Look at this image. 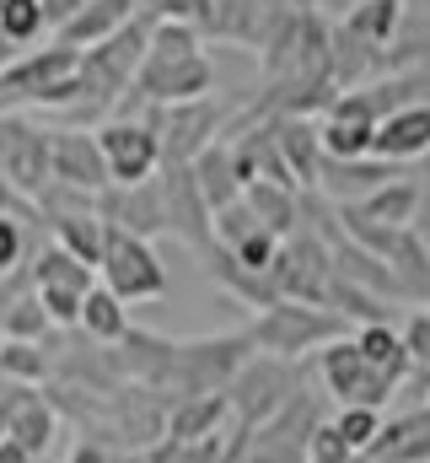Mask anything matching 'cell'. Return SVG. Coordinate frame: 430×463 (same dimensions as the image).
<instances>
[{
  "label": "cell",
  "mask_w": 430,
  "mask_h": 463,
  "mask_svg": "<svg viewBox=\"0 0 430 463\" xmlns=\"http://www.w3.org/2000/svg\"><path fill=\"white\" fill-rule=\"evenodd\" d=\"M27 393H33V388H22V383L0 377V442H5V431H11V415H16V404H22Z\"/></svg>",
  "instance_id": "d590c367"
},
{
  "label": "cell",
  "mask_w": 430,
  "mask_h": 463,
  "mask_svg": "<svg viewBox=\"0 0 430 463\" xmlns=\"http://www.w3.org/2000/svg\"><path fill=\"white\" fill-rule=\"evenodd\" d=\"M430 151V103H409V109H393V114L377 124V140H371V156L382 162H420Z\"/></svg>",
  "instance_id": "e0dca14e"
},
{
  "label": "cell",
  "mask_w": 430,
  "mask_h": 463,
  "mask_svg": "<svg viewBox=\"0 0 430 463\" xmlns=\"http://www.w3.org/2000/svg\"><path fill=\"white\" fill-rule=\"evenodd\" d=\"M333 426H339V437H344L355 453H371L377 437H382V426H388V415H382V410H366V404H339V410H333Z\"/></svg>",
  "instance_id": "4dcf8cb0"
},
{
  "label": "cell",
  "mask_w": 430,
  "mask_h": 463,
  "mask_svg": "<svg viewBox=\"0 0 430 463\" xmlns=\"http://www.w3.org/2000/svg\"><path fill=\"white\" fill-rule=\"evenodd\" d=\"M16 54H22V49H16V43H11V38H5V33H0V71H5V65H11V60H16Z\"/></svg>",
  "instance_id": "f35d334b"
},
{
  "label": "cell",
  "mask_w": 430,
  "mask_h": 463,
  "mask_svg": "<svg viewBox=\"0 0 430 463\" xmlns=\"http://www.w3.org/2000/svg\"><path fill=\"white\" fill-rule=\"evenodd\" d=\"M189 167H194V184H200V194H205L210 211H226L231 200H242V178H237V151H231V140L205 146Z\"/></svg>",
  "instance_id": "cb8c5ba5"
},
{
  "label": "cell",
  "mask_w": 430,
  "mask_h": 463,
  "mask_svg": "<svg viewBox=\"0 0 430 463\" xmlns=\"http://www.w3.org/2000/svg\"><path fill=\"white\" fill-rule=\"evenodd\" d=\"M76 71H81V49L49 43V49H27L0 71V87L11 92V103L27 109H65L76 98Z\"/></svg>",
  "instance_id": "3957f363"
},
{
  "label": "cell",
  "mask_w": 430,
  "mask_h": 463,
  "mask_svg": "<svg viewBox=\"0 0 430 463\" xmlns=\"http://www.w3.org/2000/svg\"><path fill=\"white\" fill-rule=\"evenodd\" d=\"M313 377L322 383V393L333 404H366V410H388L393 404V383L371 372V361L360 355V345L344 335V340H328V345L313 355Z\"/></svg>",
  "instance_id": "8992f818"
},
{
  "label": "cell",
  "mask_w": 430,
  "mask_h": 463,
  "mask_svg": "<svg viewBox=\"0 0 430 463\" xmlns=\"http://www.w3.org/2000/svg\"><path fill=\"white\" fill-rule=\"evenodd\" d=\"M425 313H430V297H425Z\"/></svg>",
  "instance_id": "ee69618b"
},
{
  "label": "cell",
  "mask_w": 430,
  "mask_h": 463,
  "mask_svg": "<svg viewBox=\"0 0 430 463\" xmlns=\"http://www.w3.org/2000/svg\"><path fill=\"white\" fill-rule=\"evenodd\" d=\"M33 242H27V227H22V216H11V211H0V275H11V269H22V264H33Z\"/></svg>",
  "instance_id": "836d02e7"
},
{
  "label": "cell",
  "mask_w": 430,
  "mask_h": 463,
  "mask_svg": "<svg viewBox=\"0 0 430 463\" xmlns=\"http://www.w3.org/2000/svg\"><path fill=\"white\" fill-rule=\"evenodd\" d=\"M269 135H275V151H280V162H285V173H291V184L296 189H318L322 178V135L313 118H269Z\"/></svg>",
  "instance_id": "9a60e30c"
},
{
  "label": "cell",
  "mask_w": 430,
  "mask_h": 463,
  "mask_svg": "<svg viewBox=\"0 0 430 463\" xmlns=\"http://www.w3.org/2000/svg\"><path fill=\"white\" fill-rule=\"evenodd\" d=\"M420 167H425V178H430V151H425V156H420Z\"/></svg>",
  "instance_id": "b9f144b4"
},
{
  "label": "cell",
  "mask_w": 430,
  "mask_h": 463,
  "mask_svg": "<svg viewBox=\"0 0 430 463\" xmlns=\"http://www.w3.org/2000/svg\"><path fill=\"white\" fill-rule=\"evenodd\" d=\"M135 16H140V0H81V11H76L65 27H54V43H65V49H92V43L113 38L118 27H129Z\"/></svg>",
  "instance_id": "d6986e66"
},
{
  "label": "cell",
  "mask_w": 430,
  "mask_h": 463,
  "mask_svg": "<svg viewBox=\"0 0 430 463\" xmlns=\"http://www.w3.org/2000/svg\"><path fill=\"white\" fill-rule=\"evenodd\" d=\"M420 189H425V184H415V178H393V184H382L377 194H366L360 205H339V216L366 222V227H382V232H404V227H415Z\"/></svg>",
  "instance_id": "ac0fdd59"
},
{
  "label": "cell",
  "mask_w": 430,
  "mask_h": 463,
  "mask_svg": "<svg viewBox=\"0 0 430 463\" xmlns=\"http://www.w3.org/2000/svg\"><path fill=\"white\" fill-rule=\"evenodd\" d=\"M0 33H5L16 49H33V43L49 33V16H43V5H38V0H11V5H5V16H0Z\"/></svg>",
  "instance_id": "1f68e13d"
},
{
  "label": "cell",
  "mask_w": 430,
  "mask_h": 463,
  "mask_svg": "<svg viewBox=\"0 0 430 463\" xmlns=\"http://www.w3.org/2000/svg\"><path fill=\"white\" fill-rule=\"evenodd\" d=\"M242 205L258 216V227L275 232L280 242L302 232V189L296 184H275V178H253L242 189Z\"/></svg>",
  "instance_id": "ffe728a7"
},
{
  "label": "cell",
  "mask_w": 430,
  "mask_h": 463,
  "mask_svg": "<svg viewBox=\"0 0 430 463\" xmlns=\"http://www.w3.org/2000/svg\"><path fill=\"white\" fill-rule=\"evenodd\" d=\"M98 286H108L124 307L129 302H151L167 291V269L156 259V248L145 237L124 227H108V242H103V264H98Z\"/></svg>",
  "instance_id": "5b68a950"
},
{
  "label": "cell",
  "mask_w": 430,
  "mask_h": 463,
  "mask_svg": "<svg viewBox=\"0 0 430 463\" xmlns=\"http://www.w3.org/2000/svg\"><path fill=\"white\" fill-rule=\"evenodd\" d=\"M226 253H231L242 269H253V275H269V269H275V259H280V237H275V232H264V227H253L242 242H231Z\"/></svg>",
  "instance_id": "d6a6232c"
},
{
  "label": "cell",
  "mask_w": 430,
  "mask_h": 463,
  "mask_svg": "<svg viewBox=\"0 0 430 463\" xmlns=\"http://www.w3.org/2000/svg\"><path fill=\"white\" fill-rule=\"evenodd\" d=\"M404 178L398 162H382V156H360V162H322L318 189L328 194V205H360L366 194H377L382 184Z\"/></svg>",
  "instance_id": "2e32d148"
},
{
  "label": "cell",
  "mask_w": 430,
  "mask_h": 463,
  "mask_svg": "<svg viewBox=\"0 0 430 463\" xmlns=\"http://www.w3.org/2000/svg\"><path fill=\"white\" fill-rule=\"evenodd\" d=\"M269 280H275V291H280V297L322 307V302H328V286H333L328 248H322L313 232L285 237V242H280V259H275V269H269Z\"/></svg>",
  "instance_id": "8fae6325"
},
{
  "label": "cell",
  "mask_w": 430,
  "mask_h": 463,
  "mask_svg": "<svg viewBox=\"0 0 430 463\" xmlns=\"http://www.w3.org/2000/svg\"><path fill=\"white\" fill-rule=\"evenodd\" d=\"M248 355H253L248 329L205 335V340H173V377H167L173 404L178 399H200V393H226Z\"/></svg>",
  "instance_id": "7a4b0ae2"
},
{
  "label": "cell",
  "mask_w": 430,
  "mask_h": 463,
  "mask_svg": "<svg viewBox=\"0 0 430 463\" xmlns=\"http://www.w3.org/2000/svg\"><path fill=\"white\" fill-rule=\"evenodd\" d=\"M49 173H54V184H70L81 194H103L113 178H108L98 129H49Z\"/></svg>",
  "instance_id": "7c38bea8"
},
{
  "label": "cell",
  "mask_w": 430,
  "mask_h": 463,
  "mask_svg": "<svg viewBox=\"0 0 430 463\" xmlns=\"http://www.w3.org/2000/svg\"><path fill=\"white\" fill-rule=\"evenodd\" d=\"M98 146H103L108 178L113 184H145L162 173V146H156V129L145 118L113 114L98 124Z\"/></svg>",
  "instance_id": "30bf717a"
},
{
  "label": "cell",
  "mask_w": 430,
  "mask_h": 463,
  "mask_svg": "<svg viewBox=\"0 0 430 463\" xmlns=\"http://www.w3.org/2000/svg\"><path fill=\"white\" fill-rule=\"evenodd\" d=\"M54 242L65 248V253H76L81 264H103V242H108V222L98 211H81V216H60L54 222Z\"/></svg>",
  "instance_id": "f1b7e54d"
},
{
  "label": "cell",
  "mask_w": 430,
  "mask_h": 463,
  "mask_svg": "<svg viewBox=\"0 0 430 463\" xmlns=\"http://www.w3.org/2000/svg\"><path fill=\"white\" fill-rule=\"evenodd\" d=\"M33 286H38V302H43L49 324L54 329H76L81 324V302L98 286V269L81 264L76 253H65L60 242H49V248L33 253Z\"/></svg>",
  "instance_id": "52a82bcc"
},
{
  "label": "cell",
  "mask_w": 430,
  "mask_h": 463,
  "mask_svg": "<svg viewBox=\"0 0 430 463\" xmlns=\"http://www.w3.org/2000/svg\"><path fill=\"white\" fill-rule=\"evenodd\" d=\"M307 377L296 372V361H280V355H248L242 361V372L231 377V388H226V399H231V415L242 420V426H264V420H275L285 404H291V393L302 388Z\"/></svg>",
  "instance_id": "277c9868"
},
{
  "label": "cell",
  "mask_w": 430,
  "mask_h": 463,
  "mask_svg": "<svg viewBox=\"0 0 430 463\" xmlns=\"http://www.w3.org/2000/svg\"><path fill=\"white\" fill-rule=\"evenodd\" d=\"M98 216L108 227H124L135 237H151V232H167V205H162V178H145V184H108L98 194Z\"/></svg>",
  "instance_id": "5bb4252c"
},
{
  "label": "cell",
  "mask_w": 430,
  "mask_h": 463,
  "mask_svg": "<svg viewBox=\"0 0 430 463\" xmlns=\"http://www.w3.org/2000/svg\"><path fill=\"white\" fill-rule=\"evenodd\" d=\"M162 205H167V232H178L194 253L215 242V211L194 184V167H162Z\"/></svg>",
  "instance_id": "4fadbf2b"
},
{
  "label": "cell",
  "mask_w": 430,
  "mask_h": 463,
  "mask_svg": "<svg viewBox=\"0 0 430 463\" xmlns=\"http://www.w3.org/2000/svg\"><path fill=\"white\" fill-rule=\"evenodd\" d=\"M11 109H16V103H11V92H5V87H0V118L11 114Z\"/></svg>",
  "instance_id": "ab89813d"
},
{
  "label": "cell",
  "mask_w": 430,
  "mask_h": 463,
  "mask_svg": "<svg viewBox=\"0 0 430 463\" xmlns=\"http://www.w3.org/2000/svg\"><path fill=\"white\" fill-rule=\"evenodd\" d=\"M404 16H409V5H404V0H360L355 11H344V27H350L355 38H366V43L388 49Z\"/></svg>",
  "instance_id": "83f0119b"
},
{
  "label": "cell",
  "mask_w": 430,
  "mask_h": 463,
  "mask_svg": "<svg viewBox=\"0 0 430 463\" xmlns=\"http://www.w3.org/2000/svg\"><path fill=\"white\" fill-rule=\"evenodd\" d=\"M43 5V16H49V27H65L76 11H81V0H38Z\"/></svg>",
  "instance_id": "8d00e7d4"
},
{
  "label": "cell",
  "mask_w": 430,
  "mask_h": 463,
  "mask_svg": "<svg viewBox=\"0 0 430 463\" xmlns=\"http://www.w3.org/2000/svg\"><path fill=\"white\" fill-rule=\"evenodd\" d=\"M382 264H388V275H393L404 302H425L430 297V253L415 232H398V242H393V253Z\"/></svg>",
  "instance_id": "d4e9b609"
},
{
  "label": "cell",
  "mask_w": 430,
  "mask_h": 463,
  "mask_svg": "<svg viewBox=\"0 0 430 463\" xmlns=\"http://www.w3.org/2000/svg\"><path fill=\"white\" fill-rule=\"evenodd\" d=\"M49 129L22 114L0 118V184L16 189L22 200H38L49 189Z\"/></svg>",
  "instance_id": "9c48e42d"
},
{
  "label": "cell",
  "mask_w": 430,
  "mask_h": 463,
  "mask_svg": "<svg viewBox=\"0 0 430 463\" xmlns=\"http://www.w3.org/2000/svg\"><path fill=\"white\" fill-rule=\"evenodd\" d=\"M350 340H355V345H360V355L371 361V372H377V377H388L393 388H404V383L415 377V355H409L404 335H398L393 324H360Z\"/></svg>",
  "instance_id": "603a6c76"
},
{
  "label": "cell",
  "mask_w": 430,
  "mask_h": 463,
  "mask_svg": "<svg viewBox=\"0 0 430 463\" xmlns=\"http://www.w3.org/2000/svg\"><path fill=\"white\" fill-rule=\"evenodd\" d=\"M145 124L156 129V146H162V167H189L205 146L220 140V103L215 98H194V103H173V109H151L145 103Z\"/></svg>",
  "instance_id": "ba28073f"
},
{
  "label": "cell",
  "mask_w": 430,
  "mask_h": 463,
  "mask_svg": "<svg viewBox=\"0 0 430 463\" xmlns=\"http://www.w3.org/2000/svg\"><path fill=\"white\" fill-rule=\"evenodd\" d=\"M404 5H415V11H425L430 16V0H404Z\"/></svg>",
  "instance_id": "60d3db41"
},
{
  "label": "cell",
  "mask_w": 430,
  "mask_h": 463,
  "mask_svg": "<svg viewBox=\"0 0 430 463\" xmlns=\"http://www.w3.org/2000/svg\"><path fill=\"white\" fill-rule=\"evenodd\" d=\"M237 5L242 0H167L162 16L189 22L200 38H237Z\"/></svg>",
  "instance_id": "4316f807"
},
{
  "label": "cell",
  "mask_w": 430,
  "mask_h": 463,
  "mask_svg": "<svg viewBox=\"0 0 430 463\" xmlns=\"http://www.w3.org/2000/svg\"><path fill=\"white\" fill-rule=\"evenodd\" d=\"M231 399L226 393H200V399H178L167 410V442H210L231 426Z\"/></svg>",
  "instance_id": "44dd1931"
},
{
  "label": "cell",
  "mask_w": 430,
  "mask_h": 463,
  "mask_svg": "<svg viewBox=\"0 0 430 463\" xmlns=\"http://www.w3.org/2000/svg\"><path fill=\"white\" fill-rule=\"evenodd\" d=\"M0 340H5V335H0Z\"/></svg>",
  "instance_id": "f6af8a7d"
},
{
  "label": "cell",
  "mask_w": 430,
  "mask_h": 463,
  "mask_svg": "<svg viewBox=\"0 0 430 463\" xmlns=\"http://www.w3.org/2000/svg\"><path fill=\"white\" fill-rule=\"evenodd\" d=\"M0 377L22 383V388H43L54 377L49 345H27V340H0Z\"/></svg>",
  "instance_id": "f546056e"
},
{
  "label": "cell",
  "mask_w": 430,
  "mask_h": 463,
  "mask_svg": "<svg viewBox=\"0 0 430 463\" xmlns=\"http://www.w3.org/2000/svg\"><path fill=\"white\" fill-rule=\"evenodd\" d=\"M87 340H98V345H118L135 324H129V307L108 291V286H92L87 291V302H81V324H76Z\"/></svg>",
  "instance_id": "484cf974"
},
{
  "label": "cell",
  "mask_w": 430,
  "mask_h": 463,
  "mask_svg": "<svg viewBox=\"0 0 430 463\" xmlns=\"http://www.w3.org/2000/svg\"><path fill=\"white\" fill-rule=\"evenodd\" d=\"M360 453L339 437V426H333V415L322 420L318 431H313V442H307V463H355Z\"/></svg>",
  "instance_id": "e575fe53"
},
{
  "label": "cell",
  "mask_w": 430,
  "mask_h": 463,
  "mask_svg": "<svg viewBox=\"0 0 430 463\" xmlns=\"http://www.w3.org/2000/svg\"><path fill=\"white\" fill-rule=\"evenodd\" d=\"M0 463H38V458H27L16 442H0Z\"/></svg>",
  "instance_id": "74e56055"
},
{
  "label": "cell",
  "mask_w": 430,
  "mask_h": 463,
  "mask_svg": "<svg viewBox=\"0 0 430 463\" xmlns=\"http://www.w3.org/2000/svg\"><path fill=\"white\" fill-rule=\"evenodd\" d=\"M248 340L258 355H280V361H302V355H318L328 340H344V318L313 307V302H291L280 297L275 307H258V318L248 324Z\"/></svg>",
  "instance_id": "6da1fadb"
},
{
  "label": "cell",
  "mask_w": 430,
  "mask_h": 463,
  "mask_svg": "<svg viewBox=\"0 0 430 463\" xmlns=\"http://www.w3.org/2000/svg\"><path fill=\"white\" fill-rule=\"evenodd\" d=\"M54 437H60V410H54V399H49L43 388H33V393L16 404L5 442H16L27 458H43V453L54 448Z\"/></svg>",
  "instance_id": "7402d4cb"
},
{
  "label": "cell",
  "mask_w": 430,
  "mask_h": 463,
  "mask_svg": "<svg viewBox=\"0 0 430 463\" xmlns=\"http://www.w3.org/2000/svg\"><path fill=\"white\" fill-rule=\"evenodd\" d=\"M5 5H11V0H0V16H5Z\"/></svg>",
  "instance_id": "7bdbcfd3"
}]
</instances>
